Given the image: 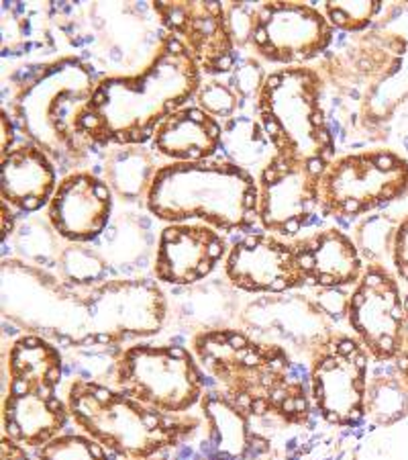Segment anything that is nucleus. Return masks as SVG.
<instances>
[{
	"label": "nucleus",
	"instance_id": "f257e3e1",
	"mask_svg": "<svg viewBox=\"0 0 408 460\" xmlns=\"http://www.w3.org/2000/svg\"><path fill=\"white\" fill-rule=\"evenodd\" d=\"M203 70L187 46L166 33L150 64L135 76L99 80L86 128L96 146H141L163 119L196 99Z\"/></svg>",
	"mask_w": 408,
	"mask_h": 460
},
{
	"label": "nucleus",
	"instance_id": "f03ea898",
	"mask_svg": "<svg viewBox=\"0 0 408 460\" xmlns=\"http://www.w3.org/2000/svg\"><path fill=\"white\" fill-rule=\"evenodd\" d=\"M198 365L251 415H273L291 426L307 424L310 389L294 375L291 352L233 328L203 330L192 338Z\"/></svg>",
	"mask_w": 408,
	"mask_h": 460
},
{
	"label": "nucleus",
	"instance_id": "7ed1b4c3",
	"mask_svg": "<svg viewBox=\"0 0 408 460\" xmlns=\"http://www.w3.org/2000/svg\"><path fill=\"white\" fill-rule=\"evenodd\" d=\"M259 187L254 174L233 162H172L160 166L145 203L168 224L192 219L222 232H247L257 217Z\"/></svg>",
	"mask_w": 408,
	"mask_h": 460
},
{
	"label": "nucleus",
	"instance_id": "20e7f679",
	"mask_svg": "<svg viewBox=\"0 0 408 460\" xmlns=\"http://www.w3.org/2000/svg\"><path fill=\"white\" fill-rule=\"evenodd\" d=\"M99 80L78 58L56 59L14 96L17 128L51 160H80L96 146L86 128Z\"/></svg>",
	"mask_w": 408,
	"mask_h": 460
},
{
	"label": "nucleus",
	"instance_id": "39448f33",
	"mask_svg": "<svg viewBox=\"0 0 408 460\" xmlns=\"http://www.w3.org/2000/svg\"><path fill=\"white\" fill-rule=\"evenodd\" d=\"M65 402L82 432L123 460L155 458L160 452L187 442L198 421L184 415L150 410L109 385L76 378Z\"/></svg>",
	"mask_w": 408,
	"mask_h": 460
},
{
	"label": "nucleus",
	"instance_id": "423d86ee",
	"mask_svg": "<svg viewBox=\"0 0 408 460\" xmlns=\"http://www.w3.org/2000/svg\"><path fill=\"white\" fill-rule=\"evenodd\" d=\"M259 125L273 154L291 160L329 164L335 139L325 121L323 76L307 66L270 72L257 94Z\"/></svg>",
	"mask_w": 408,
	"mask_h": 460
},
{
	"label": "nucleus",
	"instance_id": "0eeeda50",
	"mask_svg": "<svg viewBox=\"0 0 408 460\" xmlns=\"http://www.w3.org/2000/svg\"><path fill=\"white\" fill-rule=\"evenodd\" d=\"M326 70L333 83L352 74L350 91L360 94L366 121H388L408 99V4L392 6L384 21L341 49Z\"/></svg>",
	"mask_w": 408,
	"mask_h": 460
},
{
	"label": "nucleus",
	"instance_id": "6e6552de",
	"mask_svg": "<svg viewBox=\"0 0 408 460\" xmlns=\"http://www.w3.org/2000/svg\"><path fill=\"white\" fill-rule=\"evenodd\" d=\"M115 389L150 410L182 415L204 395L196 356L182 346L137 344L115 362Z\"/></svg>",
	"mask_w": 408,
	"mask_h": 460
},
{
	"label": "nucleus",
	"instance_id": "1a4fd4ad",
	"mask_svg": "<svg viewBox=\"0 0 408 460\" xmlns=\"http://www.w3.org/2000/svg\"><path fill=\"white\" fill-rule=\"evenodd\" d=\"M408 192V160L390 150H366L333 158L318 182V211L353 219Z\"/></svg>",
	"mask_w": 408,
	"mask_h": 460
},
{
	"label": "nucleus",
	"instance_id": "9d476101",
	"mask_svg": "<svg viewBox=\"0 0 408 460\" xmlns=\"http://www.w3.org/2000/svg\"><path fill=\"white\" fill-rule=\"evenodd\" d=\"M369 358L358 338L335 332L310 356V399L326 424L353 428L366 418Z\"/></svg>",
	"mask_w": 408,
	"mask_h": 460
},
{
	"label": "nucleus",
	"instance_id": "9b49d317",
	"mask_svg": "<svg viewBox=\"0 0 408 460\" xmlns=\"http://www.w3.org/2000/svg\"><path fill=\"white\" fill-rule=\"evenodd\" d=\"M335 29L323 11L307 3L272 0L256 4L251 46L272 64L302 66L331 48Z\"/></svg>",
	"mask_w": 408,
	"mask_h": 460
},
{
	"label": "nucleus",
	"instance_id": "f8f14e48",
	"mask_svg": "<svg viewBox=\"0 0 408 460\" xmlns=\"http://www.w3.org/2000/svg\"><path fill=\"white\" fill-rule=\"evenodd\" d=\"M353 336L376 362H392L404 344L408 325L404 296L395 274L386 266L368 264L353 287L347 307Z\"/></svg>",
	"mask_w": 408,
	"mask_h": 460
},
{
	"label": "nucleus",
	"instance_id": "ddd939ff",
	"mask_svg": "<svg viewBox=\"0 0 408 460\" xmlns=\"http://www.w3.org/2000/svg\"><path fill=\"white\" fill-rule=\"evenodd\" d=\"M326 166L273 154L262 168L257 217L265 232L282 240L299 235L318 211V182Z\"/></svg>",
	"mask_w": 408,
	"mask_h": 460
},
{
	"label": "nucleus",
	"instance_id": "4468645a",
	"mask_svg": "<svg viewBox=\"0 0 408 460\" xmlns=\"http://www.w3.org/2000/svg\"><path fill=\"white\" fill-rule=\"evenodd\" d=\"M92 342L118 344L158 333L168 303L153 280H110L88 295Z\"/></svg>",
	"mask_w": 408,
	"mask_h": 460
},
{
	"label": "nucleus",
	"instance_id": "2eb2a0df",
	"mask_svg": "<svg viewBox=\"0 0 408 460\" xmlns=\"http://www.w3.org/2000/svg\"><path fill=\"white\" fill-rule=\"evenodd\" d=\"M153 11L204 74L219 76L235 68V41L225 4L214 0H161L153 3Z\"/></svg>",
	"mask_w": 408,
	"mask_h": 460
},
{
	"label": "nucleus",
	"instance_id": "dca6fc26",
	"mask_svg": "<svg viewBox=\"0 0 408 460\" xmlns=\"http://www.w3.org/2000/svg\"><path fill=\"white\" fill-rule=\"evenodd\" d=\"M229 283L245 293L282 295L307 285L294 243L272 234H249L225 258Z\"/></svg>",
	"mask_w": 408,
	"mask_h": 460
},
{
	"label": "nucleus",
	"instance_id": "f3484780",
	"mask_svg": "<svg viewBox=\"0 0 408 460\" xmlns=\"http://www.w3.org/2000/svg\"><path fill=\"white\" fill-rule=\"evenodd\" d=\"M243 325L251 336L286 348L308 350L310 356L333 330L317 303L292 296H264L251 303L243 314Z\"/></svg>",
	"mask_w": 408,
	"mask_h": 460
},
{
	"label": "nucleus",
	"instance_id": "a211bd4d",
	"mask_svg": "<svg viewBox=\"0 0 408 460\" xmlns=\"http://www.w3.org/2000/svg\"><path fill=\"white\" fill-rule=\"evenodd\" d=\"M227 258V243L204 224H169L155 248L153 274L160 283L188 287L204 280Z\"/></svg>",
	"mask_w": 408,
	"mask_h": 460
},
{
	"label": "nucleus",
	"instance_id": "6ab92c4d",
	"mask_svg": "<svg viewBox=\"0 0 408 460\" xmlns=\"http://www.w3.org/2000/svg\"><path fill=\"white\" fill-rule=\"evenodd\" d=\"M113 211L109 182L91 172H74L57 184L48 205V217L59 237L70 243H86L99 237Z\"/></svg>",
	"mask_w": 408,
	"mask_h": 460
},
{
	"label": "nucleus",
	"instance_id": "aec40b11",
	"mask_svg": "<svg viewBox=\"0 0 408 460\" xmlns=\"http://www.w3.org/2000/svg\"><path fill=\"white\" fill-rule=\"evenodd\" d=\"M294 248L307 285L318 288L355 287L368 266L352 237L335 227L302 237Z\"/></svg>",
	"mask_w": 408,
	"mask_h": 460
},
{
	"label": "nucleus",
	"instance_id": "412c9836",
	"mask_svg": "<svg viewBox=\"0 0 408 460\" xmlns=\"http://www.w3.org/2000/svg\"><path fill=\"white\" fill-rule=\"evenodd\" d=\"M3 201L25 213H35L51 203L57 190L56 164L33 144L13 147L0 160Z\"/></svg>",
	"mask_w": 408,
	"mask_h": 460
},
{
	"label": "nucleus",
	"instance_id": "4be33fe9",
	"mask_svg": "<svg viewBox=\"0 0 408 460\" xmlns=\"http://www.w3.org/2000/svg\"><path fill=\"white\" fill-rule=\"evenodd\" d=\"M222 128L217 119L198 107H182L163 119L153 133L152 146L163 158L174 162H206L217 154Z\"/></svg>",
	"mask_w": 408,
	"mask_h": 460
},
{
	"label": "nucleus",
	"instance_id": "5701e85b",
	"mask_svg": "<svg viewBox=\"0 0 408 460\" xmlns=\"http://www.w3.org/2000/svg\"><path fill=\"white\" fill-rule=\"evenodd\" d=\"M68 402L56 395H11L6 393L3 402L4 436L29 448H41L62 434L68 424Z\"/></svg>",
	"mask_w": 408,
	"mask_h": 460
},
{
	"label": "nucleus",
	"instance_id": "b1692460",
	"mask_svg": "<svg viewBox=\"0 0 408 460\" xmlns=\"http://www.w3.org/2000/svg\"><path fill=\"white\" fill-rule=\"evenodd\" d=\"M9 389L13 395H54L64 376L57 348L39 336H23L9 350Z\"/></svg>",
	"mask_w": 408,
	"mask_h": 460
},
{
	"label": "nucleus",
	"instance_id": "393cba45",
	"mask_svg": "<svg viewBox=\"0 0 408 460\" xmlns=\"http://www.w3.org/2000/svg\"><path fill=\"white\" fill-rule=\"evenodd\" d=\"M209 426V447L214 460H247L256 447L251 413L225 391H209L200 399Z\"/></svg>",
	"mask_w": 408,
	"mask_h": 460
},
{
	"label": "nucleus",
	"instance_id": "a878e982",
	"mask_svg": "<svg viewBox=\"0 0 408 460\" xmlns=\"http://www.w3.org/2000/svg\"><path fill=\"white\" fill-rule=\"evenodd\" d=\"M153 155L137 146L118 147L109 155L107 181L125 199L147 197L158 172Z\"/></svg>",
	"mask_w": 408,
	"mask_h": 460
},
{
	"label": "nucleus",
	"instance_id": "bb28decb",
	"mask_svg": "<svg viewBox=\"0 0 408 460\" xmlns=\"http://www.w3.org/2000/svg\"><path fill=\"white\" fill-rule=\"evenodd\" d=\"M366 418L380 428L396 426L408 418V385L392 367L388 373H376L368 383Z\"/></svg>",
	"mask_w": 408,
	"mask_h": 460
},
{
	"label": "nucleus",
	"instance_id": "cd10ccee",
	"mask_svg": "<svg viewBox=\"0 0 408 460\" xmlns=\"http://www.w3.org/2000/svg\"><path fill=\"white\" fill-rule=\"evenodd\" d=\"M400 221L390 215H369L358 226L355 246H358L363 262L384 266L386 260H392L395 237Z\"/></svg>",
	"mask_w": 408,
	"mask_h": 460
},
{
	"label": "nucleus",
	"instance_id": "c85d7f7f",
	"mask_svg": "<svg viewBox=\"0 0 408 460\" xmlns=\"http://www.w3.org/2000/svg\"><path fill=\"white\" fill-rule=\"evenodd\" d=\"M323 13L333 29L360 35L369 29L378 14L382 13V3H378V0H358V3L341 0V3H333L331 0V3H325Z\"/></svg>",
	"mask_w": 408,
	"mask_h": 460
},
{
	"label": "nucleus",
	"instance_id": "c756f323",
	"mask_svg": "<svg viewBox=\"0 0 408 460\" xmlns=\"http://www.w3.org/2000/svg\"><path fill=\"white\" fill-rule=\"evenodd\" d=\"M37 460H109L107 448L86 434H59L37 448Z\"/></svg>",
	"mask_w": 408,
	"mask_h": 460
},
{
	"label": "nucleus",
	"instance_id": "7c9ffc66",
	"mask_svg": "<svg viewBox=\"0 0 408 460\" xmlns=\"http://www.w3.org/2000/svg\"><path fill=\"white\" fill-rule=\"evenodd\" d=\"M239 101L241 96L235 93V88L231 84L219 83V80L204 83L196 94V107L203 109L213 119H217L219 123L229 121L235 115Z\"/></svg>",
	"mask_w": 408,
	"mask_h": 460
},
{
	"label": "nucleus",
	"instance_id": "2f4dec72",
	"mask_svg": "<svg viewBox=\"0 0 408 460\" xmlns=\"http://www.w3.org/2000/svg\"><path fill=\"white\" fill-rule=\"evenodd\" d=\"M94 258L99 256L92 254V252L70 246L62 254V269L76 283H94V280H100L102 274H105V266H84L91 264Z\"/></svg>",
	"mask_w": 408,
	"mask_h": 460
},
{
	"label": "nucleus",
	"instance_id": "473e14b6",
	"mask_svg": "<svg viewBox=\"0 0 408 460\" xmlns=\"http://www.w3.org/2000/svg\"><path fill=\"white\" fill-rule=\"evenodd\" d=\"M254 14L256 4L249 3H237L227 6V19L229 29H231L235 48L247 46L251 41V27H254Z\"/></svg>",
	"mask_w": 408,
	"mask_h": 460
},
{
	"label": "nucleus",
	"instance_id": "72a5a7b5",
	"mask_svg": "<svg viewBox=\"0 0 408 460\" xmlns=\"http://www.w3.org/2000/svg\"><path fill=\"white\" fill-rule=\"evenodd\" d=\"M265 76H268V74L262 72L259 64L254 62V59H249V62H245L241 68L235 70L231 86L235 88V93L239 94L241 99H247V96H251V94L257 96Z\"/></svg>",
	"mask_w": 408,
	"mask_h": 460
},
{
	"label": "nucleus",
	"instance_id": "f704fd0d",
	"mask_svg": "<svg viewBox=\"0 0 408 460\" xmlns=\"http://www.w3.org/2000/svg\"><path fill=\"white\" fill-rule=\"evenodd\" d=\"M350 296L343 293V288H321L317 295V307L321 309V314L329 319L335 317L339 319L341 315L347 317V307H350Z\"/></svg>",
	"mask_w": 408,
	"mask_h": 460
},
{
	"label": "nucleus",
	"instance_id": "c9c22d12",
	"mask_svg": "<svg viewBox=\"0 0 408 460\" xmlns=\"http://www.w3.org/2000/svg\"><path fill=\"white\" fill-rule=\"evenodd\" d=\"M392 264H395L396 277L408 283V215L400 219L396 237H395V250H392Z\"/></svg>",
	"mask_w": 408,
	"mask_h": 460
},
{
	"label": "nucleus",
	"instance_id": "e433bc0d",
	"mask_svg": "<svg viewBox=\"0 0 408 460\" xmlns=\"http://www.w3.org/2000/svg\"><path fill=\"white\" fill-rule=\"evenodd\" d=\"M0 460H31V458H29L23 444L14 442L13 438L3 434V440H0Z\"/></svg>",
	"mask_w": 408,
	"mask_h": 460
},
{
	"label": "nucleus",
	"instance_id": "4c0bfd02",
	"mask_svg": "<svg viewBox=\"0 0 408 460\" xmlns=\"http://www.w3.org/2000/svg\"><path fill=\"white\" fill-rule=\"evenodd\" d=\"M0 128H3V142H0V154H9L13 150V142H14V123L11 121V117L6 115V111H3V117H0Z\"/></svg>",
	"mask_w": 408,
	"mask_h": 460
},
{
	"label": "nucleus",
	"instance_id": "58836bf2",
	"mask_svg": "<svg viewBox=\"0 0 408 460\" xmlns=\"http://www.w3.org/2000/svg\"><path fill=\"white\" fill-rule=\"evenodd\" d=\"M392 367H395V370L400 375V378H403V381L408 385V332H406L403 348H400L396 358L392 360Z\"/></svg>",
	"mask_w": 408,
	"mask_h": 460
},
{
	"label": "nucleus",
	"instance_id": "ea45409f",
	"mask_svg": "<svg viewBox=\"0 0 408 460\" xmlns=\"http://www.w3.org/2000/svg\"><path fill=\"white\" fill-rule=\"evenodd\" d=\"M0 209H3V237L6 240V237H9L14 229V219H13V213L9 209V203L3 201V207H0Z\"/></svg>",
	"mask_w": 408,
	"mask_h": 460
},
{
	"label": "nucleus",
	"instance_id": "a19ab883",
	"mask_svg": "<svg viewBox=\"0 0 408 460\" xmlns=\"http://www.w3.org/2000/svg\"><path fill=\"white\" fill-rule=\"evenodd\" d=\"M404 314H406V325H408V293L404 296Z\"/></svg>",
	"mask_w": 408,
	"mask_h": 460
},
{
	"label": "nucleus",
	"instance_id": "79ce46f5",
	"mask_svg": "<svg viewBox=\"0 0 408 460\" xmlns=\"http://www.w3.org/2000/svg\"><path fill=\"white\" fill-rule=\"evenodd\" d=\"M145 460H166V458H145Z\"/></svg>",
	"mask_w": 408,
	"mask_h": 460
},
{
	"label": "nucleus",
	"instance_id": "37998d69",
	"mask_svg": "<svg viewBox=\"0 0 408 460\" xmlns=\"http://www.w3.org/2000/svg\"><path fill=\"white\" fill-rule=\"evenodd\" d=\"M200 460H214V458H200Z\"/></svg>",
	"mask_w": 408,
	"mask_h": 460
}]
</instances>
